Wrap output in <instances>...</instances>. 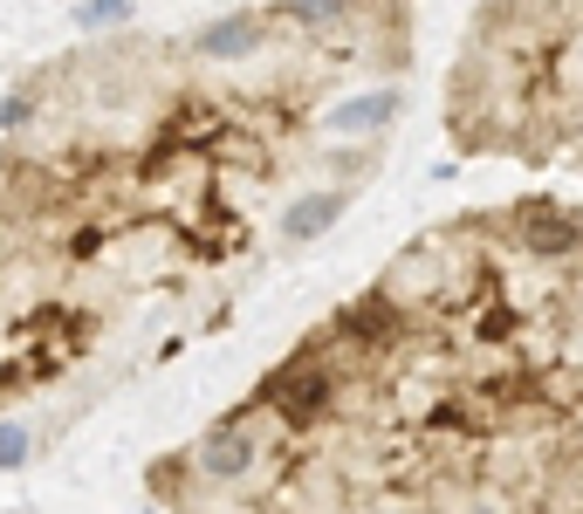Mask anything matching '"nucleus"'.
I'll list each match as a JSON object with an SVG mask.
<instances>
[{
  "label": "nucleus",
  "instance_id": "20e7f679",
  "mask_svg": "<svg viewBox=\"0 0 583 514\" xmlns=\"http://www.w3.org/2000/svg\"><path fill=\"white\" fill-rule=\"evenodd\" d=\"M268 28H275V14H261V8H241V14H220L213 28H199L193 35V48L207 62H247L255 48L268 42Z\"/></svg>",
  "mask_w": 583,
  "mask_h": 514
},
{
  "label": "nucleus",
  "instance_id": "0eeeda50",
  "mask_svg": "<svg viewBox=\"0 0 583 514\" xmlns=\"http://www.w3.org/2000/svg\"><path fill=\"white\" fill-rule=\"evenodd\" d=\"M398 117V96L392 90H371V96H350L337 110H323V131H385Z\"/></svg>",
  "mask_w": 583,
  "mask_h": 514
},
{
  "label": "nucleus",
  "instance_id": "1a4fd4ad",
  "mask_svg": "<svg viewBox=\"0 0 583 514\" xmlns=\"http://www.w3.org/2000/svg\"><path fill=\"white\" fill-rule=\"evenodd\" d=\"M117 21H131V0H83L75 8V28H117Z\"/></svg>",
  "mask_w": 583,
  "mask_h": 514
},
{
  "label": "nucleus",
  "instance_id": "f257e3e1",
  "mask_svg": "<svg viewBox=\"0 0 583 514\" xmlns=\"http://www.w3.org/2000/svg\"><path fill=\"white\" fill-rule=\"evenodd\" d=\"M261 405H275V411L295 419V425H310V419H323V411L337 405V371H329V364H310V357H295V364H282V371L261 384Z\"/></svg>",
  "mask_w": 583,
  "mask_h": 514
},
{
  "label": "nucleus",
  "instance_id": "9b49d317",
  "mask_svg": "<svg viewBox=\"0 0 583 514\" xmlns=\"http://www.w3.org/2000/svg\"><path fill=\"white\" fill-rule=\"evenodd\" d=\"M28 117H35V96H28V90H14L8 103H0V131H21Z\"/></svg>",
  "mask_w": 583,
  "mask_h": 514
},
{
  "label": "nucleus",
  "instance_id": "39448f33",
  "mask_svg": "<svg viewBox=\"0 0 583 514\" xmlns=\"http://www.w3.org/2000/svg\"><path fill=\"white\" fill-rule=\"evenodd\" d=\"M199 474L207 480H247L255 474V459H261V446H255V432H247L241 419H226V425H213L207 440H199Z\"/></svg>",
  "mask_w": 583,
  "mask_h": 514
},
{
  "label": "nucleus",
  "instance_id": "9d476101",
  "mask_svg": "<svg viewBox=\"0 0 583 514\" xmlns=\"http://www.w3.org/2000/svg\"><path fill=\"white\" fill-rule=\"evenodd\" d=\"M358 0H289L282 8V21H343Z\"/></svg>",
  "mask_w": 583,
  "mask_h": 514
},
{
  "label": "nucleus",
  "instance_id": "423d86ee",
  "mask_svg": "<svg viewBox=\"0 0 583 514\" xmlns=\"http://www.w3.org/2000/svg\"><path fill=\"white\" fill-rule=\"evenodd\" d=\"M343 206H350V192H310V199H295L289 213H282V241H289V247H310V241H323L329 226L343 220Z\"/></svg>",
  "mask_w": 583,
  "mask_h": 514
},
{
  "label": "nucleus",
  "instance_id": "7ed1b4c3",
  "mask_svg": "<svg viewBox=\"0 0 583 514\" xmlns=\"http://www.w3.org/2000/svg\"><path fill=\"white\" fill-rule=\"evenodd\" d=\"M405 308H398V295H364V302H350V308H337V323H329V337L337 343H350V350H385V343H398V323Z\"/></svg>",
  "mask_w": 583,
  "mask_h": 514
},
{
  "label": "nucleus",
  "instance_id": "ddd939ff",
  "mask_svg": "<svg viewBox=\"0 0 583 514\" xmlns=\"http://www.w3.org/2000/svg\"><path fill=\"white\" fill-rule=\"evenodd\" d=\"M576 56H583V48H576Z\"/></svg>",
  "mask_w": 583,
  "mask_h": 514
},
{
  "label": "nucleus",
  "instance_id": "f03ea898",
  "mask_svg": "<svg viewBox=\"0 0 583 514\" xmlns=\"http://www.w3.org/2000/svg\"><path fill=\"white\" fill-rule=\"evenodd\" d=\"M515 234H522V247L536 254V261H576L583 254V220L570 213V206H556V199H522Z\"/></svg>",
  "mask_w": 583,
  "mask_h": 514
},
{
  "label": "nucleus",
  "instance_id": "f8f14e48",
  "mask_svg": "<svg viewBox=\"0 0 583 514\" xmlns=\"http://www.w3.org/2000/svg\"><path fill=\"white\" fill-rule=\"evenodd\" d=\"M0 247H8V226H0Z\"/></svg>",
  "mask_w": 583,
  "mask_h": 514
},
{
  "label": "nucleus",
  "instance_id": "6e6552de",
  "mask_svg": "<svg viewBox=\"0 0 583 514\" xmlns=\"http://www.w3.org/2000/svg\"><path fill=\"white\" fill-rule=\"evenodd\" d=\"M28 453H35V432H28V425H8V419H0V474L28 467Z\"/></svg>",
  "mask_w": 583,
  "mask_h": 514
}]
</instances>
